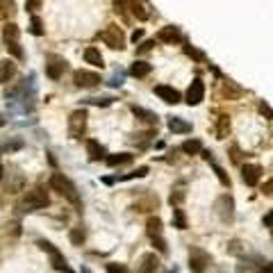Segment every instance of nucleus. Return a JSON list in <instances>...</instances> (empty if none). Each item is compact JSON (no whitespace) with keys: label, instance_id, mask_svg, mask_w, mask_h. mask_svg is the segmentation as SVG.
<instances>
[{"label":"nucleus","instance_id":"9","mask_svg":"<svg viewBox=\"0 0 273 273\" xmlns=\"http://www.w3.org/2000/svg\"><path fill=\"white\" fill-rule=\"evenodd\" d=\"M64 71H66V62L62 60V57L50 55V57H48V64H46V75L50 77V80H60Z\"/></svg>","mask_w":273,"mask_h":273},{"label":"nucleus","instance_id":"3","mask_svg":"<svg viewBox=\"0 0 273 273\" xmlns=\"http://www.w3.org/2000/svg\"><path fill=\"white\" fill-rule=\"evenodd\" d=\"M98 36H101V41H105L112 50H123L125 48V34H123V30H121L119 25H114V23L107 25Z\"/></svg>","mask_w":273,"mask_h":273},{"label":"nucleus","instance_id":"1","mask_svg":"<svg viewBox=\"0 0 273 273\" xmlns=\"http://www.w3.org/2000/svg\"><path fill=\"white\" fill-rule=\"evenodd\" d=\"M50 187H53L55 191H60L62 196H64L68 203H73L75 207H80V194H77L75 184L66 178V175H62V173H53V175H50Z\"/></svg>","mask_w":273,"mask_h":273},{"label":"nucleus","instance_id":"15","mask_svg":"<svg viewBox=\"0 0 273 273\" xmlns=\"http://www.w3.org/2000/svg\"><path fill=\"white\" fill-rule=\"evenodd\" d=\"M16 75V64L12 60H0V84H7Z\"/></svg>","mask_w":273,"mask_h":273},{"label":"nucleus","instance_id":"23","mask_svg":"<svg viewBox=\"0 0 273 273\" xmlns=\"http://www.w3.org/2000/svg\"><path fill=\"white\" fill-rule=\"evenodd\" d=\"M173 228H178V230H187V216L180 207L173 209Z\"/></svg>","mask_w":273,"mask_h":273},{"label":"nucleus","instance_id":"26","mask_svg":"<svg viewBox=\"0 0 273 273\" xmlns=\"http://www.w3.org/2000/svg\"><path fill=\"white\" fill-rule=\"evenodd\" d=\"M130 160H132V155H128V153L109 155V157H107V164H109V167H121V164H128Z\"/></svg>","mask_w":273,"mask_h":273},{"label":"nucleus","instance_id":"19","mask_svg":"<svg viewBox=\"0 0 273 273\" xmlns=\"http://www.w3.org/2000/svg\"><path fill=\"white\" fill-rule=\"evenodd\" d=\"M14 14H16V2L14 0H0V21L14 18Z\"/></svg>","mask_w":273,"mask_h":273},{"label":"nucleus","instance_id":"44","mask_svg":"<svg viewBox=\"0 0 273 273\" xmlns=\"http://www.w3.org/2000/svg\"><path fill=\"white\" fill-rule=\"evenodd\" d=\"M141 36H143V30H135V34H132V41H139V39H141Z\"/></svg>","mask_w":273,"mask_h":273},{"label":"nucleus","instance_id":"38","mask_svg":"<svg viewBox=\"0 0 273 273\" xmlns=\"http://www.w3.org/2000/svg\"><path fill=\"white\" fill-rule=\"evenodd\" d=\"M260 112H262V114H267L269 119H273V109L267 105V102H260Z\"/></svg>","mask_w":273,"mask_h":273},{"label":"nucleus","instance_id":"21","mask_svg":"<svg viewBox=\"0 0 273 273\" xmlns=\"http://www.w3.org/2000/svg\"><path fill=\"white\" fill-rule=\"evenodd\" d=\"M148 73H150L148 62H135V64L130 66V75H135V77H146Z\"/></svg>","mask_w":273,"mask_h":273},{"label":"nucleus","instance_id":"7","mask_svg":"<svg viewBox=\"0 0 273 273\" xmlns=\"http://www.w3.org/2000/svg\"><path fill=\"white\" fill-rule=\"evenodd\" d=\"M39 246H41V248L48 253V255H50V262H53V267L57 269V271H66V260H64V255H62L57 248H55L53 243H50V241H43V239H39Z\"/></svg>","mask_w":273,"mask_h":273},{"label":"nucleus","instance_id":"4","mask_svg":"<svg viewBox=\"0 0 273 273\" xmlns=\"http://www.w3.org/2000/svg\"><path fill=\"white\" fill-rule=\"evenodd\" d=\"M87 130V112L84 109H75V112L68 116V135L73 139H80Z\"/></svg>","mask_w":273,"mask_h":273},{"label":"nucleus","instance_id":"37","mask_svg":"<svg viewBox=\"0 0 273 273\" xmlns=\"http://www.w3.org/2000/svg\"><path fill=\"white\" fill-rule=\"evenodd\" d=\"M25 7H28L30 12H36V9L41 7V0H28V2H25Z\"/></svg>","mask_w":273,"mask_h":273},{"label":"nucleus","instance_id":"17","mask_svg":"<svg viewBox=\"0 0 273 273\" xmlns=\"http://www.w3.org/2000/svg\"><path fill=\"white\" fill-rule=\"evenodd\" d=\"M169 130L178 132V135H187V132H191V125L187 123V121L178 119V116H171V119H169Z\"/></svg>","mask_w":273,"mask_h":273},{"label":"nucleus","instance_id":"22","mask_svg":"<svg viewBox=\"0 0 273 273\" xmlns=\"http://www.w3.org/2000/svg\"><path fill=\"white\" fill-rule=\"evenodd\" d=\"M130 7H132V14H135L139 21H146L148 18V12H146V5L141 0H130Z\"/></svg>","mask_w":273,"mask_h":273},{"label":"nucleus","instance_id":"34","mask_svg":"<svg viewBox=\"0 0 273 273\" xmlns=\"http://www.w3.org/2000/svg\"><path fill=\"white\" fill-rule=\"evenodd\" d=\"M214 171H216V175H219L221 184H226V187H230V178H228V175H226V171H223V169H221V167H216V164H214Z\"/></svg>","mask_w":273,"mask_h":273},{"label":"nucleus","instance_id":"33","mask_svg":"<svg viewBox=\"0 0 273 273\" xmlns=\"http://www.w3.org/2000/svg\"><path fill=\"white\" fill-rule=\"evenodd\" d=\"M114 7H116V12L123 14V16H125L128 7H130V0H114Z\"/></svg>","mask_w":273,"mask_h":273},{"label":"nucleus","instance_id":"41","mask_svg":"<svg viewBox=\"0 0 273 273\" xmlns=\"http://www.w3.org/2000/svg\"><path fill=\"white\" fill-rule=\"evenodd\" d=\"M264 226L273 228V209H271V212H269V214H267V216H264Z\"/></svg>","mask_w":273,"mask_h":273},{"label":"nucleus","instance_id":"40","mask_svg":"<svg viewBox=\"0 0 273 273\" xmlns=\"http://www.w3.org/2000/svg\"><path fill=\"white\" fill-rule=\"evenodd\" d=\"M182 198H184V191H175V194H171V205H178Z\"/></svg>","mask_w":273,"mask_h":273},{"label":"nucleus","instance_id":"27","mask_svg":"<svg viewBox=\"0 0 273 273\" xmlns=\"http://www.w3.org/2000/svg\"><path fill=\"white\" fill-rule=\"evenodd\" d=\"M84 237H87V235H84V228H73L71 230V243L73 246H82L84 243Z\"/></svg>","mask_w":273,"mask_h":273},{"label":"nucleus","instance_id":"29","mask_svg":"<svg viewBox=\"0 0 273 273\" xmlns=\"http://www.w3.org/2000/svg\"><path fill=\"white\" fill-rule=\"evenodd\" d=\"M228 132H230V121H228V116H221L219 128H216V135H219V139H226Z\"/></svg>","mask_w":273,"mask_h":273},{"label":"nucleus","instance_id":"14","mask_svg":"<svg viewBox=\"0 0 273 273\" xmlns=\"http://www.w3.org/2000/svg\"><path fill=\"white\" fill-rule=\"evenodd\" d=\"M157 39L164 43H180L182 41V34H180L178 28H173V25H167V28H162L157 32Z\"/></svg>","mask_w":273,"mask_h":273},{"label":"nucleus","instance_id":"11","mask_svg":"<svg viewBox=\"0 0 273 273\" xmlns=\"http://www.w3.org/2000/svg\"><path fill=\"white\" fill-rule=\"evenodd\" d=\"M157 269H160V257L155 253H146L139 262V267H136V273H155Z\"/></svg>","mask_w":273,"mask_h":273},{"label":"nucleus","instance_id":"16","mask_svg":"<svg viewBox=\"0 0 273 273\" xmlns=\"http://www.w3.org/2000/svg\"><path fill=\"white\" fill-rule=\"evenodd\" d=\"M87 153H89V160H94V162L105 157V148H102L101 141H96V139H87Z\"/></svg>","mask_w":273,"mask_h":273},{"label":"nucleus","instance_id":"32","mask_svg":"<svg viewBox=\"0 0 273 273\" xmlns=\"http://www.w3.org/2000/svg\"><path fill=\"white\" fill-rule=\"evenodd\" d=\"M107 273H130L128 271V267H125V264H107Z\"/></svg>","mask_w":273,"mask_h":273},{"label":"nucleus","instance_id":"28","mask_svg":"<svg viewBox=\"0 0 273 273\" xmlns=\"http://www.w3.org/2000/svg\"><path fill=\"white\" fill-rule=\"evenodd\" d=\"M7 53L12 55V57H16L18 62L25 60V53H23V48L18 46V41H12V43H7Z\"/></svg>","mask_w":273,"mask_h":273},{"label":"nucleus","instance_id":"10","mask_svg":"<svg viewBox=\"0 0 273 273\" xmlns=\"http://www.w3.org/2000/svg\"><path fill=\"white\" fill-rule=\"evenodd\" d=\"M203 98H205V84H203V80H194L191 82V87L187 89V102L189 105H201Z\"/></svg>","mask_w":273,"mask_h":273},{"label":"nucleus","instance_id":"5","mask_svg":"<svg viewBox=\"0 0 273 273\" xmlns=\"http://www.w3.org/2000/svg\"><path fill=\"white\" fill-rule=\"evenodd\" d=\"M207 264H209V255L203 248H196V246H194V248L189 250V269H191V273H205Z\"/></svg>","mask_w":273,"mask_h":273},{"label":"nucleus","instance_id":"25","mask_svg":"<svg viewBox=\"0 0 273 273\" xmlns=\"http://www.w3.org/2000/svg\"><path fill=\"white\" fill-rule=\"evenodd\" d=\"M201 150H203V143L198 139H189V141L182 143V153H187V155H196Z\"/></svg>","mask_w":273,"mask_h":273},{"label":"nucleus","instance_id":"31","mask_svg":"<svg viewBox=\"0 0 273 273\" xmlns=\"http://www.w3.org/2000/svg\"><path fill=\"white\" fill-rule=\"evenodd\" d=\"M30 32H32V34H36V36H39V34H43V23H41V18H39V16H34V18H32V23H30Z\"/></svg>","mask_w":273,"mask_h":273},{"label":"nucleus","instance_id":"43","mask_svg":"<svg viewBox=\"0 0 273 273\" xmlns=\"http://www.w3.org/2000/svg\"><path fill=\"white\" fill-rule=\"evenodd\" d=\"M153 46H155V41H146V43H141V48H139V50H141V53H146V50H150Z\"/></svg>","mask_w":273,"mask_h":273},{"label":"nucleus","instance_id":"13","mask_svg":"<svg viewBox=\"0 0 273 273\" xmlns=\"http://www.w3.org/2000/svg\"><path fill=\"white\" fill-rule=\"evenodd\" d=\"M260 175H262V169L257 167V164H246V167L241 169V178L248 187H255V184L260 182Z\"/></svg>","mask_w":273,"mask_h":273},{"label":"nucleus","instance_id":"39","mask_svg":"<svg viewBox=\"0 0 273 273\" xmlns=\"http://www.w3.org/2000/svg\"><path fill=\"white\" fill-rule=\"evenodd\" d=\"M262 191H264V196H273V180H269V182H264V187H262Z\"/></svg>","mask_w":273,"mask_h":273},{"label":"nucleus","instance_id":"30","mask_svg":"<svg viewBox=\"0 0 273 273\" xmlns=\"http://www.w3.org/2000/svg\"><path fill=\"white\" fill-rule=\"evenodd\" d=\"M132 112L136 114V116H141V121H146V123H155L157 125V116L150 112H146V109H141V107H132Z\"/></svg>","mask_w":273,"mask_h":273},{"label":"nucleus","instance_id":"45","mask_svg":"<svg viewBox=\"0 0 273 273\" xmlns=\"http://www.w3.org/2000/svg\"><path fill=\"white\" fill-rule=\"evenodd\" d=\"M0 178H2V162H0Z\"/></svg>","mask_w":273,"mask_h":273},{"label":"nucleus","instance_id":"2","mask_svg":"<svg viewBox=\"0 0 273 273\" xmlns=\"http://www.w3.org/2000/svg\"><path fill=\"white\" fill-rule=\"evenodd\" d=\"M48 205H50V196H48V191L43 189V187L30 189L23 196V201H21L23 212H36V209H43V207H48Z\"/></svg>","mask_w":273,"mask_h":273},{"label":"nucleus","instance_id":"42","mask_svg":"<svg viewBox=\"0 0 273 273\" xmlns=\"http://www.w3.org/2000/svg\"><path fill=\"white\" fill-rule=\"evenodd\" d=\"M260 271L262 273H273V262H269V264H262Z\"/></svg>","mask_w":273,"mask_h":273},{"label":"nucleus","instance_id":"18","mask_svg":"<svg viewBox=\"0 0 273 273\" xmlns=\"http://www.w3.org/2000/svg\"><path fill=\"white\" fill-rule=\"evenodd\" d=\"M84 60H87V64H94V66H105V60H102V55L98 48H87L84 50Z\"/></svg>","mask_w":273,"mask_h":273},{"label":"nucleus","instance_id":"36","mask_svg":"<svg viewBox=\"0 0 273 273\" xmlns=\"http://www.w3.org/2000/svg\"><path fill=\"white\" fill-rule=\"evenodd\" d=\"M184 53L189 55V57H194V60H203V53H198L196 48H189V46H187V48H184Z\"/></svg>","mask_w":273,"mask_h":273},{"label":"nucleus","instance_id":"47","mask_svg":"<svg viewBox=\"0 0 273 273\" xmlns=\"http://www.w3.org/2000/svg\"><path fill=\"white\" fill-rule=\"evenodd\" d=\"M2 123H5V121H2V119H0V125H2Z\"/></svg>","mask_w":273,"mask_h":273},{"label":"nucleus","instance_id":"46","mask_svg":"<svg viewBox=\"0 0 273 273\" xmlns=\"http://www.w3.org/2000/svg\"><path fill=\"white\" fill-rule=\"evenodd\" d=\"M62 273H73V271H68V269H66V271H62Z\"/></svg>","mask_w":273,"mask_h":273},{"label":"nucleus","instance_id":"24","mask_svg":"<svg viewBox=\"0 0 273 273\" xmlns=\"http://www.w3.org/2000/svg\"><path fill=\"white\" fill-rule=\"evenodd\" d=\"M2 36H5V41H7V43L18 41V25H16V23H7V25H5V30H2Z\"/></svg>","mask_w":273,"mask_h":273},{"label":"nucleus","instance_id":"8","mask_svg":"<svg viewBox=\"0 0 273 273\" xmlns=\"http://www.w3.org/2000/svg\"><path fill=\"white\" fill-rule=\"evenodd\" d=\"M216 209H219V216L221 221H226V223H230L232 219H235V201H232V196H221L219 203H216Z\"/></svg>","mask_w":273,"mask_h":273},{"label":"nucleus","instance_id":"20","mask_svg":"<svg viewBox=\"0 0 273 273\" xmlns=\"http://www.w3.org/2000/svg\"><path fill=\"white\" fill-rule=\"evenodd\" d=\"M146 230H148V237H162V219L160 216H150L148 223H146Z\"/></svg>","mask_w":273,"mask_h":273},{"label":"nucleus","instance_id":"35","mask_svg":"<svg viewBox=\"0 0 273 273\" xmlns=\"http://www.w3.org/2000/svg\"><path fill=\"white\" fill-rule=\"evenodd\" d=\"M153 246H155V248H157V250H160V253H167V241H164V237H155L153 239Z\"/></svg>","mask_w":273,"mask_h":273},{"label":"nucleus","instance_id":"12","mask_svg":"<svg viewBox=\"0 0 273 273\" xmlns=\"http://www.w3.org/2000/svg\"><path fill=\"white\" fill-rule=\"evenodd\" d=\"M155 94L160 96L164 102H169V105H175V102H180V94L173 87H169V84H157L155 87Z\"/></svg>","mask_w":273,"mask_h":273},{"label":"nucleus","instance_id":"6","mask_svg":"<svg viewBox=\"0 0 273 273\" xmlns=\"http://www.w3.org/2000/svg\"><path fill=\"white\" fill-rule=\"evenodd\" d=\"M73 82H75V87H82V89H91V87H96V84H101V75L94 71H75L73 73Z\"/></svg>","mask_w":273,"mask_h":273}]
</instances>
